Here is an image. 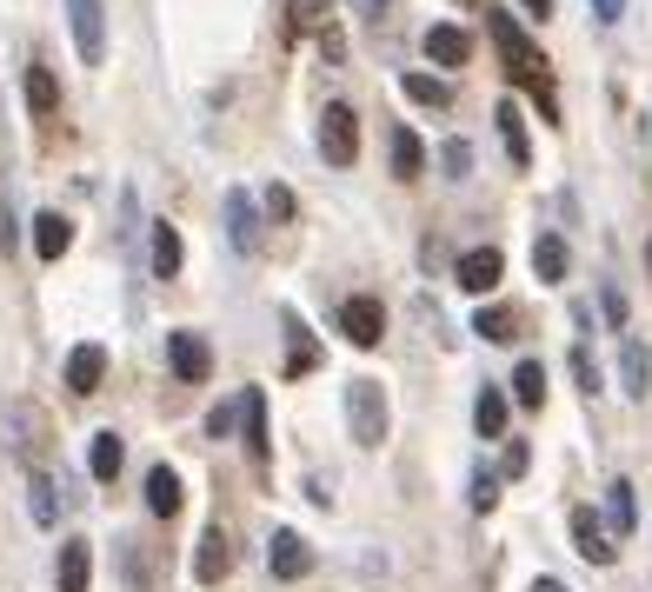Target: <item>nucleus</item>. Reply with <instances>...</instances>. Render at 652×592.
<instances>
[{
  "label": "nucleus",
  "instance_id": "6ab92c4d",
  "mask_svg": "<svg viewBox=\"0 0 652 592\" xmlns=\"http://www.w3.org/2000/svg\"><path fill=\"white\" fill-rule=\"evenodd\" d=\"M427 54H433L440 67H466V54H473V40H466V27H453V21H440V27H427Z\"/></svg>",
  "mask_w": 652,
  "mask_h": 592
},
{
  "label": "nucleus",
  "instance_id": "473e14b6",
  "mask_svg": "<svg viewBox=\"0 0 652 592\" xmlns=\"http://www.w3.org/2000/svg\"><path fill=\"white\" fill-rule=\"evenodd\" d=\"M287 333H293V360H287V373H306V367H313V347H306V326H300L293 313H287Z\"/></svg>",
  "mask_w": 652,
  "mask_h": 592
},
{
  "label": "nucleus",
  "instance_id": "e433bc0d",
  "mask_svg": "<svg viewBox=\"0 0 652 592\" xmlns=\"http://www.w3.org/2000/svg\"><path fill=\"white\" fill-rule=\"evenodd\" d=\"M526 460H533V453H526V440H513V446H507V460H500V473H507V479H520V473H526Z\"/></svg>",
  "mask_w": 652,
  "mask_h": 592
},
{
  "label": "nucleus",
  "instance_id": "1a4fd4ad",
  "mask_svg": "<svg viewBox=\"0 0 652 592\" xmlns=\"http://www.w3.org/2000/svg\"><path fill=\"white\" fill-rule=\"evenodd\" d=\"M500 274H507L500 246H466V253H459V287H466V293H493Z\"/></svg>",
  "mask_w": 652,
  "mask_h": 592
},
{
  "label": "nucleus",
  "instance_id": "cd10ccee",
  "mask_svg": "<svg viewBox=\"0 0 652 592\" xmlns=\"http://www.w3.org/2000/svg\"><path fill=\"white\" fill-rule=\"evenodd\" d=\"M513 399H520V406H546V367H539V360H520V373H513Z\"/></svg>",
  "mask_w": 652,
  "mask_h": 592
},
{
  "label": "nucleus",
  "instance_id": "ddd939ff",
  "mask_svg": "<svg viewBox=\"0 0 652 592\" xmlns=\"http://www.w3.org/2000/svg\"><path fill=\"white\" fill-rule=\"evenodd\" d=\"M147 260H153V280H174V274H181L187 246H181V233H174L167 220H153V246H147Z\"/></svg>",
  "mask_w": 652,
  "mask_h": 592
},
{
  "label": "nucleus",
  "instance_id": "4be33fe9",
  "mask_svg": "<svg viewBox=\"0 0 652 592\" xmlns=\"http://www.w3.org/2000/svg\"><path fill=\"white\" fill-rule=\"evenodd\" d=\"M393 174L399 181H420L427 174V147H420L414 127H393Z\"/></svg>",
  "mask_w": 652,
  "mask_h": 592
},
{
  "label": "nucleus",
  "instance_id": "7ed1b4c3",
  "mask_svg": "<svg viewBox=\"0 0 652 592\" xmlns=\"http://www.w3.org/2000/svg\"><path fill=\"white\" fill-rule=\"evenodd\" d=\"M67 27H73V47H80L88 67L107 60V8L101 0H67Z\"/></svg>",
  "mask_w": 652,
  "mask_h": 592
},
{
  "label": "nucleus",
  "instance_id": "0eeeda50",
  "mask_svg": "<svg viewBox=\"0 0 652 592\" xmlns=\"http://www.w3.org/2000/svg\"><path fill=\"white\" fill-rule=\"evenodd\" d=\"M167 360H174V373L187 380V386H200L207 373H213V353H207V340L194 326H181V333H167Z\"/></svg>",
  "mask_w": 652,
  "mask_h": 592
},
{
  "label": "nucleus",
  "instance_id": "39448f33",
  "mask_svg": "<svg viewBox=\"0 0 652 592\" xmlns=\"http://www.w3.org/2000/svg\"><path fill=\"white\" fill-rule=\"evenodd\" d=\"M340 333L353 347H380V333H386V306L373 300V293H353L347 306H340Z\"/></svg>",
  "mask_w": 652,
  "mask_h": 592
},
{
  "label": "nucleus",
  "instance_id": "f8f14e48",
  "mask_svg": "<svg viewBox=\"0 0 652 592\" xmlns=\"http://www.w3.org/2000/svg\"><path fill=\"white\" fill-rule=\"evenodd\" d=\"M226 566H233V539H226L220 526H207V533H200V553H194V579L213 585V579H226Z\"/></svg>",
  "mask_w": 652,
  "mask_h": 592
},
{
  "label": "nucleus",
  "instance_id": "9d476101",
  "mask_svg": "<svg viewBox=\"0 0 652 592\" xmlns=\"http://www.w3.org/2000/svg\"><path fill=\"white\" fill-rule=\"evenodd\" d=\"M267 566H273V579H306V572H313V546H306L293 526H280L273 546H267Z\"/></svg>",
  "mask_w": 652,
  "mask_h": 592
},
{
  "label": "nucleus",
  "instance_id": "2f4dec72",
  "mask_svg": "<svg viewBox=\"0 0 652 592\" xmlns=\"http://www.w3.org/2000/svg\"><path fill=\"white\" fill-rule=\"evenodd\" d=\"M500 506V473H473V513H493Z\"/></svg>",
  "mask_w": 652,
  "mask_h": 592
},
{
  "label": "nucleus",
  "instance_id": "a878e982",
  "mask_svg": "<svg viewBox=\"0 0 652 592\" xmlns=\"http://www.w3.org/2000/svg\"><path fill=\"white\" fill-rule=\"evenodd\" d=\"M54 492H60V486H54L47 473L27 479V513H34V526H54V520H60V499H54Z\"/></svg>",
  "mask_w": 652,
  "mask_h": 592
},
{
  "label": "nucleus",
  "instance_id": "4468645a",
  "mask_svg": "<svg viewBox=\"0 0 652 592\" xmlns=\"http://www.w3.org/2000/svg\"><path fill=\"white\" fill-rule=\"evenodd\" d=\"M147 513L153 520H174L181 513V473L174 466H153L147 473Z\"/></svg>",
  "mask_w": 652,
  "mask_h": 592
},
{
  "label": "nucleus",
  "instance_id": "c756f323",
  "mask_svg": "<svg viewBox=\"0 0 652 592\" xmlns=\"http://www.w3.org/2000/svg\"><path fill=\"white\" fill-rule=\"evenodd\" d=\"M440 166H446V181H466V174H473V147H466V140H446V147H440Z\"/></svg>",
  "mask_w": 652,
  "mask_h": 592
},
{
  "label": "nucleus",
  "instance_id": "2eb2a0df",
  "mask_svg": "<svg viewBox=\"0 0 652 592\" xmlns=\"http://www.w3.org/2000/svg\"><path fill=\"white\" fill-rule=\"evenodd\" d=\"M27 114H34V120H54V114H60V80H54V67H40V60L27 67Z\"/></svg>",
  "mask_w": 652,
  "mask_h": 592
},
{
  "label": "nucleus",
  "instance_id": "b1692460",
  "mask_svg": "<svg viewBox=\"0 0 652 592\" xmlns=\"http://www.w3.org/2000/svg\"><path fill=\"white\" fill-rule=\"evenodd\" d=\"M240 406H247V419H240V427H247V453L267 460V399H260V386L240 393Z\"/></svg>",
  "mask_w": 652,
  "mask_h": 592
},
{
  "label": "nucleus",
  "instance_id": "20e7f679",
  "mask_svg": "<svg viewBox=\"0 0 652 592\" xmlns=\"http://www.w3.org/2000/svg\"><path fill=\"white\" fill-rule=\"evenodd\" d=\"M226 240H233V253H260V207H254V194L247 187H226Z\"/></svg>",
  "mask_w": 652,
  "mask_h": 592
},
{
  "label": "nucleus",
  "instance_id": "4c0bfd02",
  "mask_svg": "<svg viewBox=\"0 0 652 592\" xmlns=\"http://www.w3.org/2000/svg\"><path fill=\"white\" fill-rule=\"evenodd\" d=\"M599 306H606V320H613V326H626V293H619V287H606V293H599Z\"/></svg>",
  "mask_w": 652,
  "mask_h": 592
},
{
  "label": "nucleus",
  "instance_id": "9b49d317",
  "mask_svg": "<svg viewBox=\"0 0 652 592\" xmlns=\"http://www.w3.org/2000/svg\"><path fill=\"white\" fill-rule=\"evenodd\" d=\"M54 579H60V592H88V585H94V546H88V539H60Z\"/></svg>",
  "mask_w": 652,
  "mask_h": 592
},
{
  "label": "nucleus",
  "instance_id": "dca6fc26",
  "mask_svg": "<svg viewBox=\"0 0 652 592\" xmlns=\"http://www.w3.org/2000/svg\"><path fill=\"white\" fill-rule=\"evenodd\" d=\"M67 246H73V220L67 213H34V253L40 260H60Z\"/></svg>",
  "mask_w": 652,
  "mask_h": 592
},
{
  "label": "nucleus",
  "instance_id": "393cba45",
  "mask_svg": "<svg viewBox=\"0 0 652 592\" xmlns=\"http://www.w3.org/2000/svg\"><path fill=\"white\" fill-rule=\"evenodd\" d=\"M399 94H406V101H420V107H453V88H446L440 73H406V80H399Z\"/></svg>",
  "mask_w": 652,
  "mask_h": 592
},
{
  "label": "nucleus",
  "instance_id": "c9c22d12",
  "mask_svg": "<svg viewBox=\"0 0 652 592\" xmlns=\"http://www.w3.org/2000/svg\"><path fill=\"white\" fill-rule=\"evenodd\" d=\"M267 220H293V194L287 187H267Z\"/></svg>",
  "mask_w": 652,
  "mask_h": 592
},
{
  "label": "nucleus",
  "instance_id": "a211bd4d",
  "mask_svg": "<svg viewBox=\"0 0 652 592\" xmlns=\"http://www.w3.org/2000/svg\"><path fill=\"white\" fill-rule=\"evenodd\" d=\"M473 427H479V440H507V393H500V386H479Z\"/></svg>",
  "mask_w": 652,
  "mask_h": 592
},
{
  "label": "nucleus",
  "instance_id": "aec40b11",
  "mask_svg": "<svg viewBox=\"0 0 652 592\" xmlns=\"http://www.w3.org/2000/svg\"><path fill=\"white\" fill-rule=\"evenodd\" d=\"M619 386H626V399H645V393H652V360H645L639 340L619 347Z\"/></svg>",
  "mask_w": 652,
  "mask_h": 592
},
{
  "label": "nucleus",
  "instance_id": "a19ab883",
  "mask_svg": "<svg viewBox=\"0 0 652 592\" xmlns=\"http://www.w3.org/2000/svg\"><path fill=\"white\" fill-rule=\"evenodd\" d=\"M526 592H566V585H559V579H533Z\"/></svg>",
  "mask_w": 652,
  "mask_h": 592
},
{
  "label": "nucleus",
  "instance_id": "5701e85b",
  "mask_svg": "<svg viewBox=\"0 0 652 592\" xmlns=\"http://www.w3.org/2000/svg\"><path fill=\"white\" fill-rule=\"evenodd\" d=\"M500 140H507V153H513V166H533V140H526V114L513 107V101H500Z\"/></svg>",
  "mask_w": 652,
  "mask_h": 592
},
{
  "label": "nucleus",
  "instance_id": "412c9836",
  "mask_svg": "<svg viewBox=\"0 0 652 592\" xmlns=\"http://www.w3.org/2000/svg\"><path fill=\"white\" fill-rule=\"evenodd\" d=\"M120 460H127L120 433H114V427H107V433H94V446H88V473H94L101 486H114V479H120Z\"/></svg>",
  "mask_w": 652,
  "mask_h": 592
},
{
  "label": "nucleus",
  "instance_id": "f03ea898",
  "mask_svg": "<svg viewBox=\"0 0 652 592\" xmlns=\"http://www.w3.org/2000/svg\"><path fill=\"white\" fill-rule=\"evenodd\" d=\"M319 153L334 160V166H353L360 160V114L347 101H326V114H319Z\"/></svg>",
  "mask_w": 652,
  "mask_h": 592
},
{
  "label": "nucleus",
  "instance_id": "423d86ee",
  "mask_svg": "<svg viewBox=\"0 0 652 592\" xmlns=\"http://www.w3.org/2000/svg\"><path fill=\"white\" fill-rule=\"evenodd\" d=\"M573 546H580L586 566H613L619 559V546H613V533H606V520L593 513V506H573Z\"/></svg>",
  "mask_w": 652,
  "mask_h": 592
},
{
  "label": "nucleus",
  "instance_id": "f704fd0d",
  "mask_svg": "<svg viewBox=\"0 0 652 592\" xmlns=\"http://www.w3.org/2000/svg\"><path fill=\"white\" fill-rule=\"evenodd\" d=\"M233 419H247V406H213V413H207V433H213V440H226V433H233Z\"/></svg>",
  "mask_w": 652,
  "mask_h": 592
},
{
  "label": "nucleus",
  "instance_id": "72a5a7b5",
  "mask_svg": "<svg viewBox=\"0 0 652 592\" xmlns=\"http://www.w3.org/2000/svg\"><path fill=\"white\" fill-rule=\"evenodd\" d=\"M573 380H580V393H586V399L599 393V367H593V353H586V347H573Z\"/></svg>",
  "mask_w": 652,
  "mask_h": 592
},
{
  "label": "nucleus",
  "instance_id": "c85d7f7f",
  "mask_svg": "<svg viewBox=\"0 0 652 592\" xmlns=\"http://www.w3.org/2000/svg\"><path fill=\"white\" fill-rule=\"evenodd\" d=\"M473 333H479V340H493V347H507V340H513V313H507V306H479Z\"/></svg>",
  "mask_w": 652,
  "mask_h": 592
},
{
  "label": "nucleus",
  "instance_id": "f257e3e1",
  "mask_svg": "<svg viewBox=\"0 0 652 592\" xmlns=\"http://www.w3.org/2000/svg\"><path fill=\"white\" fill-rule=\"evenodd\" d=\"M347 427H353V446H380L386 440V393H380V380H347Z\"/></svg>",
  "mask_w": 652,
  "mask_h": 592
},
{
  "label": "nucleus",
  "instance_id": "bb28decb",
  "mask_svg": "<svg viewBox=\"0 0 652 592\" xmlns=\"http://www.w3.org/2000/svg\"><path fill=\"white\" fill-rule=\"evenodd\" d=\"M606 520H613V533H619V539H626V533H632V520H639V506H632V486H626V479H613V486H606Z\"/></svg>",
  "mask_w": 652,
  "mask_h": 592
},
{
  "label": "nucleus",
  "instance_id": "79ce46f5",
  "mask_svg": "<svg viewBox=\"0 0 652 592\" xmlns=\"http://www.w3.org/2000/svg\"><path fill=\"white\" fill-rule=\"evenodd\" d=\"M645 267H652V240H645Z\"/></svg>",
  "mask_w": 652,
  "mask_h": 592
},
{
  "label": "nucleus",
  "instance_id": "f3484780",
  "mask_svg": "<svg viewBox=\"0 0 652 592\" xmlns=\"http://www.w3.org/2000/svg\"><path fill=\"white\" fill-rule=\"evenodd\" d=\"M566 267H573L566 240H559V233H539V240H533V274H539L546 287H559V280H566Z\"/></svg>",
  "mask_w": 652,
  "mask_h": 592
},
{
  "label": "nucleus",
  "instance_id": "7c9ffc66",
  "mask_svg": "<svg viewBox=\"0 0 652 592\" xmlns=\"http://www.w3.org/2000/svg\"><path fill=\"white\" fill-rule=\"evenodd\" d=\"M287 21H293V34L319 27V21H326V0H287Z\"/></svg>",
  "mask_w": 652,
  "mask_h": 592
},
{
  "label": "nucleus",
  "instance_id": "58836bf2",
  "mask_svg": "<svg viewBox=\"0 0 652 592\" xmlns=\"http://www.w3.org/2000/svg\"><path fill=\"white\" fill-rule=\"evenodd\" d=\"M619 14H626V0H593V21H606V27H613Z\"/></svg>",
  "mask_w": 652,
  "mask_h": 592
},
{
  "label": "nucleus",
  "instance_id": "6e6552de",
  "mask_svg": "<svg viewBox=\"0 0 652 592\" xmlns=\"http://www.w3.org/2000/svg\"><path fill=\"white\" fill-rule=\"evenodd\" d=\"M101 380H107V347L101 340H80L73 353H67V393H101Z\"/></svg>",
  "mask_w": 652,
  "mask_h": 592
},
{
  "label": "nucleus",
  "instance_id": "ea45409f",
  "mask_svg": "<svg viewBox=\"0 0 652 592\" xmlns=\"http://www.w3.org/2000/svg\"><path fill=\"white\" fill-rule=\"evenodd\" d=\"M520 8H526L533 21H546V14H552V0H520Z\"/></svg>",
  "mask_w": 652,
  "mask_h": 592
}]
</instances>
